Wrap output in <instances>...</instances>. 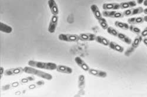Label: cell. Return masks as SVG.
Returning a JSON list of instances; mask_svg holds the SVG:
<instances>
[{
  "label": "cell",
  "mask_w": 147,
  "mask_h": 97,
  "mask_svg": "<svg viewBox=\"0 0 147 97\" xmlns=\"http://www.w3.org/2000/svg\"><path fill=\"white\" fill-rule=\"evenodd\" d=\"M117 38L119 40H121L122 42L127 44V45H131L132 42V40L129 36H128L127 35H125L123 33H121V32L119 33Z\"/></svg>",
  "instance_id": "44dd1931"
},
{
  "label": "cell",
  "mask_w": 147,
  "mask_h": 97,
  "mask_svg": "<svg viewBox=\"0 0 147 97\" xmlns=\"http://www.w3.org/2000/svg\"><path fill=\"white\" fill-rule=\"evenodd\" d=\"M102 14L103 16L112 18H121L124 16L123 12L118 11H103Z\"/></svg>",
  "instance_id": "5b68a950"
},
{
  "label": "cell",
  "mask_w": 147,
  "mask_h": 97,
  "mask_svg": "<svg viewBox=\"0 0 147 97\" xmlns=\"http://www.w3.org/2000/svg\"><path fill=\"white\" fill-rule=\"evenodd\" d=\"M56 70L59 73L67 74H72L73 72V70L71 67H68L65 65H61V64L57 66Z\"/></svg>",
  "instance_id": "5bb4252c"
},
{
  "label": "cell",
  "mask_w": 147,
  "mask_h": 97,
  "mask_svg": "<svg viewBox=\"0 0 147 97\" xmlns=\"http://www.w3.org/2000/svg\"><path fill=\"white\" fill-rule=\"evenodd\" d=\"M144 9L141 7H139L138 8H132L128 9V10H125L123 12V14L124 16H133L144 12Z\"/></svg>",
  "instance_id": "52a82bcc"
},
{
  "label": "cell",
  "mask_w": 147,
  "mask_h": 97,
  "mask_svg": "<svg viewBox=\"0 0 147 97\" xmlns=\"http://www.w3.org/2000/svg\"><path fill=\"white\" fill-rule=\"evenodd\" d=\"M13 31L11 26L5 24L3 22H0V31L5 33H11Z\"/></svg>",
  "instance_id": "ffe728a7"
},
{
  "label": "cell",
  "mask_w": 147,
  "mask_h": 97,
  "mask_svg": "<svg viewBox=\"0 0 147 97\" xmlns=\"http://www.w3.org/2000/svg\"><path fill=\"white\" fill-rule=\"evenodd\" d=\"M128 23L129 25H136V24H141L145 22L144 18L142 16H138V17H133L130 18L128 20Z\"/></svg>",
  "instance_id": "e0dca14e"
},
{
  "label": "cell",
  "mask_w": 147,
  "mask_h": 97,
  "mask_svg": "<svg viewBox=\"0 0 147 97\" xmlns=\"http://www.w3.org/2000/svg\"><path fill=\"white\" fill-rule=\"evenodd\" d=\"M107 31L108 33H109V35H112V36H115V37H117L119 33V32H118L116 29L114 28L113 27H111V26H109Z\"/></svg>",
  "instance_id": "484cf974"
},
{
  "label": "cell",
  "mask_w": 147,
  "mask_h": 97,
  "mask_svg": "<svg viewBox=\"0 0 147 97\" xmlns=\"http://www.w3.org/2000/svg\"><path fill=\"white\" fill-rule=\"evenodd\" d=\"M88 73L94 77H97L99 78H106L107 77V73L106 72L102 71V70L95 69L90 68L88 71Z\"/></svg>",
  "instance_id": "30bf717a"
},
{
  "label": "cell",
  "mask_w": 147,
  "mask_h": 97,
  "mask_svg": "<svg viewBox=\"0 0 147 97\" xmlns=\"http://www.w3.org/2000/svg\"><path fill=\"white\" fill-rule=\"evenodd\" d=\"M102 8L104 11H117L121 9L120 4L117 3H110L103 4Z\"/></svg>",
  "instance_id": "8fae6325"
},
{
  "label": "cell",
  "mask_w": 147,
  "mask_h": 97,
  "mask_svg": "<svg viewBox=\"0 0 147 97\" xmlns=\"http://www.w3.org/2000/svg\"><path fill=\"white\" fill-rule=\"evenodd\" d=\"M48 5L53 15H58L59 14V8L55 0H48Z\"/></svg>",
  "instance_id": "4fadbf2b"
},
{
  "label": "cell",
  "mask_w": 147,
  "mask_h": 97,
  "mask_svg": "<svg viewBox=\"0 0 147 97\" xmlns=\"http://www.w3.org/2000/svg\"><path fill=\"white\" fill-rule=\"evenodd\" d=\"M108 47L110 49L119 53H123L124 51V48L121 45H119V44L114 41H110Z\"/></svg>",
  "instance_id": "2e32d148"
},
{
  "label": "cell",
  "mask_w": 147,
  "mask_h": 97,
  "mask_svg": "<svg viewBox=\"0 0 147 97\" xmlns=\"http://www.w3.org/2000/svg\"><path fill=\"white\" fill-rule=\"evenodd\" d=\"M145 0H136V3L138 4H142L144 2Z\"/></svg>",
  "instance_id": "4dcf8cb0"
},
{
  "label": "cell",
  "mask_w": 147,
  "mask_h": 97,
  "mask_svg": "<svg viewBox=\"0 0 147 97\" xmlns=\"http://www.w3.org/2000/svg\"><path fill=\"white\" fill-rule=\"evenodd\" d=\"M0 70H1V72H0V75H1V78L2 76H3V74H4L5 70H4L3 67H0Z\"/></svg>",
  "instance_id": "f1b7e54d"
},
{
  "label": "cell",
  "mask_w": 147,
  "mask_h": 97,
  "mask_svg": "<svg viewBox=\"0 0 147 97\" xmlns=\"http://www.w3.org/2000/svg\"><path fill=\"white\" fill-rule=\"evenodd\" d=\"M96 41L101 45L105 46H108L110 41L106 38L102 36H97L96 38Z\"/></svg>",
  "instance_id": "7402d4cb"
},
{
  "label": "cell",
  "mask_w": 147,
  "mask_h": 97,
  "mask_svg": "<svg viewBox=\"0 0 147 97\" xmlns=\"http://www.w3.org/2000/svg\"><path fill=\"white\" fill-rule=\"evenodd\" d=\"M120 8L123 10H125V9H129L134 8L136 6L137 3L135 1H129L127 2H123L120 3Z\"/></svg>",
  "instance_id": "ac0fdd59"
},
{
  "label": "cell",
  "mask_w": 147,
  "mask_h": 97,
  "mask_svg": "<svg viewBox=\"0 0 147 97\" xmlns=\"http://www.w3.org/2000/svg\"><path fill=\"white\" fill-rule=\"evenodd\" d=\"M74 61L75 63L78 66V67H80L84 72H88L90 67L82 58L80 57H76L74 59Z\"/></svg>",
  "instance_id": "9c48e42d"
},
{
  "label": "cell",
  "mask_w": 147,
  "mask_h": 97,
  "mask_svg": "<svg viewBox=\"0 0 147 97\" xmlns=\"http://www.w3.org/2000/svg\"><path fill=\"white\" fill-rule=\"evenodd\" d=\"M85 87V76L84 75H80L78 77V88L81 94H84V89Z\"/></svg>",
  "instance_id": "d6986e66"
},
{
  "label": "cell",
  "mask_w": 147,
  "mask_h": 97,
  "mask_svg": "<svg viewBox=\"0 0 147 97\" xmlns=\"http://www.w3.org/2000/svg\"><path fill=\"white\" fill-rule=\"evenodd\" d=\"M44 82L43 81H38V82H37L36 83V84H32V85H31L30 87H29V89H35V88L36 87V85L37 86V87H38V86H42V85H44Z\"/></svg>",
  "instance_id": "4316f807"
},
{
  "label": "cell",
  "mask_w": 147,
  "mask_h": 97,
  "mask_svg": "<svg viewBox=\"0 0 147 97\" xmlns=\"http://www.w3.org/2000/svg\"><path fill=\"white\" fill-rule=\"evenodd\" d=\"M28 64L32 67L47 70H54L57 67V65L54 63L42 62L35 60H30L28 62Z\"/></svg>",
  "instance_id": "7a4b0ae2"
},
{
  "label": "cell",
  "mask_w": 147,
  "mask_h": 97,
  "mask_svg": "<svg viewBox=\"0 0 147 97\" xmlns=\"http://www.w3.org/2000/svg\"><path fill=\"white\" fill-rule=\"evenodd\" d=\"M129 30L131 32L136 34V35H140L141 33V30L137 27V26H135L134 25H129Z\"/></svg>",
  "instance_id": "d4e9b609"
},
{
  "label": "cell",
  "mask_w": 147,
  "mask_h": 97,
  "mask_svg": "<svg viewBox=\"0 0 147 97\" xmlns=\"http://www.w3.org/2000/svg\"><path fill=\"white\" fill-rule=\"evenodd\" d=\"M58 23V15H53L51 17V20L49 23L48 31L50 33H54L57 29V25Z\"/></svg>",
  "instance_id": "8992f818"
},
{
  "label": "cell",
  "mask_w": 147,
  "mask_h": 97,
  "mask_svg": "<svg viewBox=\"0 0 147 97\" xmlns=\"http://www.w3.org/2000/svg\"><path fill=\"white\" fill-rule=\"evenodd\" d=\"M24 72V68L21 67H16V68H11L5 70L4 75L6 76H13L19 75Z\"/></svg>",
  "instance_id": "ba28073f"
},
{
  "label": "cell",
  "mask_w": 147,
  "mask_h": 97,
  "mask_svg": "<svg viewBox=\"0 0 147 97\" xmlns=\"http://www.w3.org/2000/svg\"><path fill=\"white\" fill-rule=\"evenodd\" d=\"M140 35L143 38H145L147 36V26L145 27V28L142 31H141V33Z\"/></svg>",
  "instance_id": "83f0119b"
},
{
  "label": "cell",
  "mask_w": 147,
  "mask_h": 97,
  "mask_svg": "<svg viewBox=\"0 0 147 97\" xmlns=\"http://www.w3.org/2000/svg\"><path fill=\"white\" fill-rule=\"evenodd\" d=\"M142 42L144 43V45L147 47V38H144L142 39Z\"/></svg>",
  "instance_id": "f546056e"
},
{
  "label": "cell",
  "mask_w": 147,
  "mask_h": 97,
  "mask_svg": "<svg viewBox=\"0 0 147 97\" xmlns=\"http://www.w3.org/2000/svg\"><path fill=\"white\" fill-rule=\"evenodd\" d=\"M116 27L121 29L123 30H129V23H125V22H123L121 21H116L114 23Z\"/></svg>",
  "instance_id": "603a6c76"
},
{
  "label": "cell",
  "mask_w": 147,
  "mask_h": 97,
  "mask_svg": "<svg viewBox=\"0 0 147 97\" xmlns=\"http://www.w3.org/2000/svg\"><path fill=\"white\" fill-rule=\"evenodd\" d=\"M24 72L27 74H31L33 76H37L40 78L47 80H51L53 79V77L51 74L42 72L41 70L37 69V68L32 67L31 66H27L24 68Z\"/></svg>",
  "instance_id": "6da1fadb"
},
{
  "label": "cell",
  "mask_w": 147,
  "mask_h": 97,
  "mask_svg": "<svg viewBox=\"0 0 147 97\" xmlns=\"http://www.w3.org/2000/svg\"><path fill=\"white\" fill-rule=\"evenodd\" d=\"M98 22L99 25H100L101 27L102 28V29L107 30V29L109 27V25H108V22H107V21L106 20L105 18H103V16L101 17V18H100L98 20Z\"/></svg>",
  "instance_id": "cb8c5ba5"
},
{
  "label": "cell",
  "mask_w": 147,
  "mask_h": 97,
  "mask_svg": "<svg viewBox=\"0 0 147 97\" xmlns=\"http://www.w3.org/2000/svg\"><path fill=\"white\" fill-rule=\"evenodd\" d=\"M143 4L144 6L145 7H147V0H145L144 2L143 3Z\"/></svg>",
  "instance_id": "1f68e13d"
},
{
  "label": "cell",
  "mask_w": 147,
  "mask_h": 97,
  "mask_svg": "<svg viewBox=\"0 0 147 97\" xmlns=\"http://www.w3.org/2000/svg\"><path fill=\"white\" fill-rule=\"evenodd\" d=\"M143 39V37L141 35H138L136 38L134 39V40L131 43V45L125 52V56L127 57L130 56L135 51V50L140 46L141 43L142 42Z\"/></svg>",
  "instance_id": "3957f363"
},
{
  "label": "cell",
  "mask_w": 147,
  "mask_h": 97,
  "mask_svg": "<svg viewBox=\"0 0 147 97\" xmlns=\"http://www.w3.org/2000/svg\"><path fill=\"white\" fill-rule=\"evenodd\" d=\"M90 9H91V11H92V13L93 14L94 16L95 17V18H96L97 21L100 18H101V17L103 16L98 7L97 5L96 4L91 5L90 7Z\"/></svg>",
  "instance_id": "9a60e30c"
},
{
  "label": "cell",
  "mask_w": 147,
  "mask_h": 97,
  "mask_svg": "<svg viewBox=\"0 0 147 97\" xmlns=\"http://www.w3.org/2000/svg\"><path fill=\"white\" fill-rule=\"evenodd\" d=\"M80 40L84 42L96 40L97 35L91 33H81L79 35Z\"/></svg>",
  "instance_id": "7c38bea8"
},
{
  "label": "cell",
  "mask_w": 147,
  "mask_h": 97,
  "mask_svg": "<svg viewBox=\"0 0 147 97\" xmlns=\"http://www.w3.org/2000/svg\"><path fill=\"white\" fill-rule=\"evenodd\" d=\"M58 39L66 42H76L80 40V36L76 34L61 33L58 35Z\"/></svg>",
  "instance_id": "277c9868"
},
{
  "label": "cell",
  "mask_w": 147,
  "mask_h": 97,
  "mask_svg": "<svg viewBox=\"0 0 147 97\" xmlns=\"http://www.w3.org/2000/svg\"><path fill=\"white\" fill-rule=\"evenodd\" d=\"M144 20H145V22H147V15H145V16H144Z\"/></svg>",
  "instance_id": "836d02e7"
},
{
  "label": "cell",
  "mask_w": 147,
  "mask_h": 97,
  "mask_svg": "<svg viewBox=\"0 0 147 97\" xmlns=\"http://www.w3.org/2000/svg\"><path fill=\"white\" fill-rule=\"evenodd\" d=\"M144 13L145 14L147 15V8H146L145 9H144Z\"/></svg>",
  "instance_id": "d6a6232c"
}]
</instances>
